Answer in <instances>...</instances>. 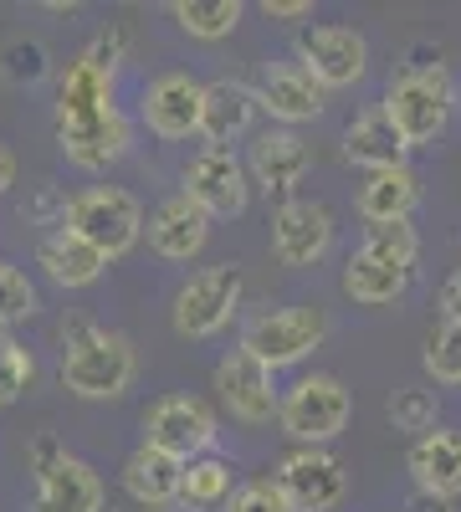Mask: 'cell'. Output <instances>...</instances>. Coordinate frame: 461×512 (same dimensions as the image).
Returning <instances> with one entry per match:
<instances>
[{
    "label": "cell",
    "instance_id": "6da1fadb",
    "mask_svg": "<svg viewBox=\"0 0 461 512\" xmlns=\"http://www.w3.org/2000/svg\"><path fill=\"white\" fill-rule=\"evenodd\" d=\"M57 144L77 169H108L129 154V118L113 103V77L88 62H72L57 82Z\"/></svg>",
    "mask_w": 461,
    "mask_h": 512
},
{
    "label": "cell",
    "instance_id": "7a4b0ae2",
    "mask_svg": "<svg viewBox=\"0 0 461 512\" xmlns=\"http://www.w3.org/2000/svg\"><path fill=\"white\" fill-rule=\"evenodd\" d=\"M57 374L77 400H118V395H129V384L139 379V349H134L129 333L77 318V323L62 328Z\"/></svg>",
    "mask_w": 461,
    "mask_h": 512
},
{
    "label": "cell",
    "instance_id": "3957f363",
    "mask_svg": "<svg viewBox=\"0 0 461 512\" xmlns=\"http://www.w3.org/2000/svg\"><path fill=\"white\" fill-rule=\"evenodd\" d=\"M451 108H456V82L451 72L436 62V67H421V72H400L390 77V93H385V113L395 118V128L405 134L410 149L421 144H436L451 123Z\"/></svg>",
    "mask_w": 461,
    "mask_h": 512
},
{
    "label": "cell",
    "instance_id": "277c9868",
    "mask_svg": "<svg viewBox=\"0 0 461 512\" xmlns=\"http://www.w3.org/2000/svg\"><path fill=\"white\" fill-rule=\"evenodd\" d=\"M354 415V395L344 390V379L333 374H303L282 390L277 425L287 441L298 446H328L333 436H344V425Z\"/></svg>",
    "mask_w": 461,
    "mask_h": 512
},
{
    "label": "cell",
    "instance_id": "5b68a950",
    "mask_svg": "<svg viewBox=\"0 0 461 512\" xmlns=\"http://www.w3.org/2000/svg\"><path fill=\"white\" fill-rule=\"evenodd\" d=\"M62 226L113 262V256L139 246V236H144V205H139V195L118 190V185H93V190H82V195L67 200Z\"/></svg>",
    "mask_w": 461,
    "mask_h": 512
},
{
    "label": "cell",
    "instance_id": "8992f818",
    "mask_svg": "<svg viewBox=\"0 0 461 512\" xmlns=\"http://www.w3.org/2000/svg\"><path fill=\"white\" fill-rule=\"evenodd\" d=\"M323 338H328L323 308H303L298 303V308H267L257 318H246L241 349L277 374V369H292V364H303L308 354H318Z\"/></svg>",
    "mask_w": 461,
    "mask_h": 512
},
{
    "label": "cell",
    "instance_id": "52a82bcc",
    "mask_svg": "<svg viewBox=\"0 0 461 512\" xmlns=\"http://www.w3.org/2000/svg\"><path fill=\"white\" fill-rule=\"evenodd\" d=\"M241 292H246V277L236 262H216V267H200L195 277L180 282L175 292V308H170V323L180 338L200 344V338H216L236 308H241Z\"/></svg>",
    "mask_w": 461,
    "mask_h": 512
},
{
    "label": "cell",
    "instance_id": "ba28073f",
    "mask_svg": "<svg viewBox=\"0 0 461 512\" xmlns=\"http://www.w3.org/2000/svg\"><path fill=\"white\" fill-rule=\"evenodd\" d=\"M272 482L292 512H339L349 497V472L328 446H292L277 461Z\"/></svg>",
    "mask_w": 461,
    "mask_h": 512
},
{
    "label": "cell",
    "instance_id": "9c48e42d",
    "mask_svg": "<svg viewBox=\"0 0 461 512\" xmlns=\"http://www.w3.org/2000/svg\"><path fill=\"white\" fill-rule=\"evenodd\" d=\"M216 410L200 395H159L144 410V446L175 456V461H195L216 451Z\"/></svg>",
    "mask_w": 461,
    "mask_h": 512
},
{
    "label": "cell",
    "instance_id": "30bf717a",
    "mask_svg": "<svg viewBox=\"0 0 461 512\" xmlns=\"http://www.w3.org/2000/svg\"><path fill=\"white\" fill-rule=\"evenodd\" d=\"M292 62L308 67L323 93L354 88V82L369 72V41H364V31H354V26L318 21V26H303V31H298V57H292Z\"/></svg>",
    "mask_w": 461,
    "mask_h": 512
},
{
    "label": "cell",
    "instance_id": "8fae6325",
    "mask_svg": "<svg viewBox=\"0 0 461 512\" xmlns=\"http://www.w3.org/2000/svg\"><path fill=\"white\" fill-rule=\"evenodd\" d=\"M185 195H190L211 221L246 216V205H251L246 164H241L231 149H200V154L185 164Z\"/></svg>",
    "mask_w": 461,
    "mask_h": 512
},
{
    "label": "cell",
    "instance_id": "7c38bea8",
    "mask_svg": "<svg viewBox=\"0 0 461 512\" xmlns=\"http://www.w3.org/2000/svg\"><path fill=\"white\" fill-rule=\"evenodd\" d=\"M216 395H221L226 415L241 420V425H251V431H257V425H272L277 420V405H282L272 369L257 364L246 349H231L216 364Z\"/></svg>",
    "mask_w": 461,
    "mask_h": 512
},
{
    "label": "cell",
    "instance_id": "4fadbf2b",
    "mask_svg": "<svg viewBox=\"0 0 461 512\" xmlns=\"http://www.w3.org/2000/svg\"><path fill=\"white\" fill-rule=\"evenodd\" d=\"M333 246V210L323 200H282L272 216V256L282 267H318Z\"/></svg>",
    "mask_w": 461,
    "mask_h": 512
},
{
    "label": "cell",
    "instance_id": "5bb4252c",
    "mask_svg": "<svg viewBox=\"0 0 461 512\" xmlns=\"http://www.w3.org/2000/svg\"><path fill=\"white\" fill-rule=\"evenodd\" d=\"M200 103H205V82H195L190 72H159L144 88L139 113L154 139L180 144V139L200 134Z\"/></svg>",
    "mask_w": 461,
    "mask_h": 512
},
{
    "label": "cell",
    "instance_id": "9a60e30c",
    "mask_svg": "<svg viewBox=\"0 0 461 512\" xmlns=\"http://www.w3.org/2000/svg\"><path fill=\"white\" fill-rule=\"evenodd\" d=\"M251 93H257V108H267L282 128L313 123V118H323V108H328V93L313 82V72L298 67V62H267Z\"/></svg>",
    "mask_w": 461,
    "mask_h": 512
},
{
    "label": "cell",
    "instance_id": "2e32d148",
    "mask_svg": "<svg viewBox=\"0 0 461 512\" xmlns=\"http://www.w3.org/2000/svg\"><path fill=\"white\" fill-rule=\"evenodd\" d=\"M103 497V477L72 451L36 466V512H103Z\"/></svg>",
    "mask_w": 461,
    "mask_h": 512
},
{
    "label": "cell",
    "instance_id": "e0dca14e",
    "mask_svg": "<svg viewBox=\"0 0 461 512\" xmlns=\"http://www.w3.org/2000/svg\"><path fill=\"white\" fill-rule=\"evenodd\" d=\"M144 236H149V246L164 256V262H190V256H200L205 241H211V216L180 190V195H164L149 210Z\"/></svg>",
    "mask_w": 461,
    "mask_h": 512
},
{
    "label": "cell",
    "instance_id": "ac0fdd59",
    "mask_svg": "<svg viewBox=\"0 0 461 512\" xmlns=\"http://www.w3.org/2000/svg\"><path fill=\"white\" fill-rule=\"evenodd\" d=\"M308 169H313V149L303 144V134H292V128H267L246 154V180L262 185L267 195L298 190Z\"/></svg>",
    "mask_w": 461,
    "mask_h": 512
},
{
    "label": "cell",
    "instance_id": "d6986e66",
    "mask_svg": "<svg viewBox=\"0 0 461 512\" xmlns=\"http://www.w3.org/2000/svg\"><path fill=\"white\" fill-rule=\"evenodd\" d=\"M251 118H257V93L236 77L205 82V103H200V139L205 149H226L236 139L251 134Z\"/></svg>",
    "mask_w": 461,
    "mask_h": 512
},
{
    "label": "cell",
    "instance_id": "ffe728a7",
    "mask_svg": "<svg viewBox=\"0 0 461 512\" xmlns=\"http://www.w3.org/2000/svg\"><path fill=\"white\" fill-rule=\"evenodd\" d=\"M405 154H410V144H405V134L395 128V118L385 113V103L364 108L344 128V159L359 164V169H369V175H374V169H400Z\"/></svg>",
    "mask_w": 461,
    "mask_h": 512
},
{
    "label": "cell",
    "instance_id": "44dd1931",
    "mask_svg": "<svg viewBox=\"0 0 461 512\" xmlns=\"http://www.w3.org/2000/svg\"><path fill=\"white\" fill-rule=\"evenodd\" d=\"M410 477L421 492H436V497H461V431H446V425H436V431L415 436L410 441Z\"/></svg>",
    "mask_w": 461,
    "mask_h": 512
},
{
    "label": "cell",
    "instance_id": "7402d4cb",
    "mask_svg": "<svg viewBox=\"0 0 461 512\" xmlns=\"http://www.w3.org/2000/svg\"><path fill=\"white\" fill-rule=\"evenodd\" d=\"M185 487V461L164 456L154 446H134L129 461H123V492H129L139 507H175Z\"/></svg>",
    "mask_w": 461,
    "mask_h": 512
},
{
    "label": "cell",
    "instance_id": "603a6c76",
    "mask_svg": "<svg viewBox=\"0 0 461 512\" xmlns=\"http://www.w3.org/2000/svg\"><path fill=\"white\" fill-rule=\"evenodd\" d=\"M36 262H41V272H47L57 287H67V292H72V287H93V282L108 272V256L93 251L82 236H72L67 226H57V231L41 236Z\"/></svg>",
    "mask_w": 461,
    "mask_h": 512
},
{
    "label": "cell",
    "instance_id": "cb8c5ba5",
    "mask_svg": "<svg viewBox=\"0 0 461 512\" xmlns=\"http://www.w3.org/2000/svg\"><path fill=\"white\" fill-rule=\"evenodd\" d=\"M421 205V175L410 164L400 169H374V175L359 185V216L369 226H385V221H410V210Z\"/></svg>",
    "mask_w": 461,
    "mask_h": 512
},
{
    "label": "cell",
    "instance_id": "d4e9b609",
    "mask_svg": "<svg viewBox=\"0 0 461 512\" xmlns=\"http://www.w3.org/2000/svg\"><path fill=\"white\" fill-rule=\"evenodd\" d=\"M410 287V267H395L385 262V256H374V251H354L349 262H344V297L359 308H385V303H400Z\"/></svg>",
    "mask_w": 461,
    "mask_h": 512
},
{
    "label": "cell",
    "instance_id": "484cf974",
    "mask_svg": "<svg viewBox=\"0 0 461 512\" xmlns=\"http://www.w3.org/2000/svg\"><path fill=\"white\" fill-rule=\"evenodd\" d=\"M241 482H236V466L226 461V456H195V461H185V487H180V502L185 507H226L231 502V492H236Z\"/></svg>",
    "mask_w": 461,
    "mask_h": 512
},
{
    "label": "cell",
    "instance_id": "4316f807",
    "mask_svg": "<svg viewBox=\"0 0 461 512\" xmlns=\"http://www.w3.org/2000/svg\"><path fill=\"white\" fill-rule=\"evenodd\" d=\"M170 16H175L180 31L195 36V41H221V36H231V31L241 26L246 6H241V0H175Z\"/></svg>",
    "mask_w": 461,
    "mask_h": 512
},
{
    "label": "cell",
    "instance_id": "83f0119b",
    "mask_svg": "<svg viewBox=\"0 0 461 512\" xmlns=\"http://www.w3.org/2000/svg\"><path fill=\"white\" fill-rule=\"evenodd\" d=\"M385 415H390L395 431H405V436H426V431H436L441 405H436L431 390H421V384H400V390L390 395V405H385Z\"/></svg>",
    "mask_w": 461,
    "mask_h": 512
},
{
    "label": "cell",
    "instance_id": "f1b7e54d",
    "mask_svg": "<svg viewBox=\"0 0 461 512\" xmlns=\"http://www.w3.org/2000/svg\"><path fill=\"white\" fill-rule=\"evenodd\" d=\"M421 364L436 384H461V323H441L426 333V349H421Z\"/></svg>",
    "mask_w": 461,
    "mask_h": 512
},
{
    "label": "cell",
    "instance_id": "f546056e",
    "mask_svg": "<svg viewBox=\"0 0 461 512\" xmlns=\"http://www.w3.org/2000/svg\"><path fill=\"white\" fill-rule=\"evenodd\" d=\"M359 246L374 251V256H385V262H395V267H410V272H415V256H421V231H415L410 221H385V226H369Z\"/></svg>",
    "mask_w": 461,
    "mask_h": 512
},
{
    "label": "cell",
    "instance_id": "4dcf8cb0",
    "mask_svg": "<svg viewBox=\"0 0 461 512\" xmlns=\"http://www.w3.org/2000/svg\"><path fill=\"white\" fill-rule=\"evenodd\" d=\"M31 379H36V359L26 344H16L11 333H0V410L16 405L26 390H31Z\"/></svg>",
    "mask_w": 461,
    "mask_h": 512
},
{
    "label": "cell",
    "instance_id": "1f68e13d",
    "mask_svg": "<svg viewBox=\"0 0 461 512\" xmlns=\"http://www.w3.org/2000/svg\"><path fill=\"white\" fill-rule=\"evenodd\" d=\"M36 313V287L16 262H0V333Z\"/></svg>",
    "mask_w": 461,
    "mask_h": 512
},
{
    "label": "cell",
    "instance_id": "d6a6232c",
    "mask_svg": "<svg viewBox=\"0 0 461 512\" xmlns=\"http://www.w3.org/2000/svg\"><path fill=\"white\" fill-rule=\"evenodd\" d=\"M0 67H6L11 82H41L47 77V47H41V41H6Z\"/></svg>",
    "mask_w": 461,
    "mask_h": 512
},
{
    "label": "cell",
    "instance_id": "836d02e7",
    "mask_svg": "<svg viewBox=\"0 0 461 512\" xmlns=\"http://www.w3.org/2000/svg\"><path fill=\"white\" fill-rule=\"evenodd\" d=\"M226 512H292V507H287V497L277 492L272 477H257V482H241V487L231 492Z\"/></svg>",
    "mask_w": 461,
    "mask_h": 512
},
{
    "label": "cell",
    "instance_id": "e575fe53",
    "mask_svg": "<svg viewBox=\"0 0 461 512\" xmlns=\"http://www.w3.org/2000/svg\"><path fill=\"white\" fill-rule=\"evenodd\" d=\"M262 16L267 21H308L313 0H262Z\"/></svg>",
    "mask_w": 461,
    "mask_h": 512
},
{
    "label": "cell",
    "instance_id": "d590c367",
    "mask_svg": "<svg viewBox=\"0 0 461 512\" xmlns=\"http://www.w3.org/2000/svg\"><path fill=\"white\" fill-rule=\"evenodd\" d=\"M405 512H456V502H451V497H436V492H421V487H415V492L405 497Z\"/></svg>",
    "mask_w": 461,
    "mask_h": 512
},
{
    "label": "cell",
    "instance_id": "8d00e7d4",
    "mask_svg": "<svg viewBox=\"0 0 461 512\" xmlns=\"http://www.w3.org/2000/svg\"><path fill=\"white\" fill-rule=\"evenodd\" d=\"M441 313H446V323H461V272H451L441 282Z\"/></svg>",
    "mask_w": 461,
    "mask_h": 512
},
{
    "label": "cell",
    "instance_id": "74e56055",
    "mask_svg": "<svg viewBox=\"0 0 461 512\" xmlns=\"http://www.w3.org/2000/svg\"><path fill=\"white\" fill-rule=\"evenodd\" d=\"M16 169H21V164H16L11 144H0V195H6V190L16 185Z\"/></svg>",
    "mask_w": 461,
    "mask_h": 512
},
{
    "label": "cell",
    "instance_id": "f35d334b",
    "mask_svg": "<svg viewBox=\"0 0 461 512\" xmlns=\"http://www.w3.org/2000/svg\"><path fill=\"white\" fill-rule=\"evenodd\" d=\"M154 512H190V507H154Z\"/></svg>",
    "mask_w": 461,
    "mask_h": 512
}]
</instances>
